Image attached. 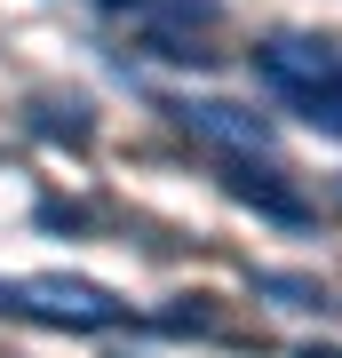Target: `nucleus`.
Wrapping results in <instances>:
<instances>
[{"mask_svg": "<svg viewBox=\"0 0 342 358\" xmlns=\"http://www.w3.org/2000/svg\"><path fill=\"white\" fill-rule=\"evenodd\" d=\"M255 294H271L279 310H334V294L303 271H255Z\"/></svg>", "mask_w": 342, "mask_h": 358, "instance_id": "nucleus-5", "label": "nucleus"}, {"mask_svg": "<svg viewBox=\"0 0 342 358\" xmlns=\"http://www.w3.org/2000/svg\"><path fill=\"white\" fill-rule=\"evenodd\" d=\"M255 80L294 103V120L318 136H342V48L311 32H279L255 48Z\"/></svg>", "mask_w": 342, "mask_h": 358, "instance_id": "nucleus-1", "label": "nucleus"}, {"mask_svg": "<svg viewBox=\"0 0 342 358\" xmlns=\"http://www.w3.org/2000/svg\"><path fill=\"white\" fill-rule=\"evenodd\" d=\"M0 310L16 319H40V327H72V334H104V327H127V303L96 279H8L0 287Z\"/></svg>", "mask_w": 342, "mask_h": 358, "instance_id": "nucleus-2", "label": "nucleus"}, {"mask_svg": "<svg viewBox=\"0 0 342 358\" xmlns=\"http://www.w3.org/2000/svg\"><path fill=\"white\" fill-rule=\"evenodd\" d=\"M159 112L176 120L183 136L215 143V152H255V159L271 152V120H263V112H247V103H223V96H167Z\"/></svg>", "mask_w": 342, "mask_h": 358, "instance_id": "nucleus-3", "label": "nucleus"}, {"mask_svg": "<svg viewBox=\"0 0 342 358\" xmlns=\"http://www.w3.org/2000/svg\"><path fill=\"white\" fill-rule=\"evenodd\" d=\"M303 358H342V350H327V343H311V350H303Z\"/></svg>", "mask_w": 342, "mask_h": 358, "instance_id": "nucleus-8", "label": "nucleus"}, {"mask_svg": "<svg viewBox=\"0 0 342 358\" xmlns=\"http://www.w3.org/2000/svg\"><path fill=\"white\" fill-rule=\"evenodd\" d=\"M207 327V310H199V294H176V303L159 310V334H199Z\"/></svg>", "mask_w": 342, "mask_h": 358, "instance_id": "nucleus-7", "label": "nucleus"}, {"mask_svg": "<svg viewBox=\"0 0 342 358\" xmlns=\"http://www.w3.org/2000/svg\"><path fill=\"white\" fill-rule=\"evenodd\" d=\"M32 128L64 136V143H88V103H32Z\"/></svg>", "mask_w": 342, "mask_h": 358, "instance_id": "nucleus-6", "label": "nucleus"}, {"mask_svg": "<svg viewBox=\"0 0 342 358\" xmlns=\"http://www.w3.org/2000/svg\"><path fill=\"white\" fill-rule=\"evenodd\" d=\"M223 192L239 199V207H255L263 223H279V231H311V199L294 192L279 167H255V152H239V159L223 167Z\"/></svg>", "mask_w": 342, "mask_h": 358, "instance_id": "nucleus-4", "label": "nucleus"}]
</instances>
